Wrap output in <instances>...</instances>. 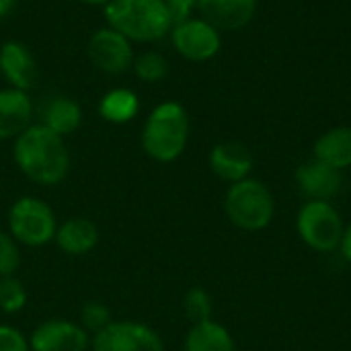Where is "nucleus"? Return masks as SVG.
I'll list each match as a JSON object with an SVG mask.
<instances>
[{
  "label": "nucleus",
  "instance_id": "obj_13",
  "mask_svg": "<svg viewBox=\"0 0 351 351\" xmlns=\"http://www.w3.org/2000/svg\"><path fill=\"white\" fill-rule=\"evenodd\" d=\"M296 183L308 199L329 202L341 191L343 177H341V171L315 158L298 167Z\"/></svg>",
  "mask_w": 351,
  "mask_h": 351
},
{
  "label": "nucleus",
  "instance_id": "obj_15",
  "mask_svg": "<svg viewBox=\"0 0 351 351\" xmlns=\"http://www.w3.org/2000/svg\"><path fill=\"white\" fill-rule=\"evenodd\" d=\"M33 103L25 90L2 88L0 90V140L16 138L31 125Z\"/></svg>",
  "mask_w": 351,
  "mask_h": 351
},
{
  "label": "nucleus",
  "instance_id": "obj_1",
  "mask_svg": "<svg viewBox=\"0 0 351 351\" xmlns=\"http://www.w3.org/2000/svg\"><path fill=\"white\" fill-rule=\"evenodd\" d=\"M14 162L37 185H58L70 171V154L62 136L41 123H31L14 140Z\"/></svg>",
  "mask_w": 351,
  "mask_h": 351
},
{
  "label": "nucleus",
  "instance_id": "obj_18",
  "mask_svg": "<svg viewBox=\"0 0 351 351\" xmlns=\"http://www.w3.org/2000/svg\"><path fill=\"white\" fill-rule=\"evenodd\" d=\"M315 158L341 171L351 167V128H335L315 142Z\"/></svg>",
  "mask_w": 351,
  "mask_h": 351
},
{
  "label": "nucleus",
  "instance_id": "obj_2",
  "mask_svg": "<svg viewBox=\"0 0 351 351\" xmlns=\"http://www.w3.org/2000/svg\"><path fill=\"white\" fill-rule=\"evenodd\" d=\"M107 25L130 41H158L175 21L165 0H111L105 4Z\"/></svg>",
  "mask_w": 351,
  "mask_h": 351
},
{
  "label": "nucleus",
  "instance_id": "obj_12",
  "mask_svg": "<svg viewBox=\"0 0 351 351\" xmlns=\"http://www.w3.org/2000/svg\"><path fill=\"white\" fill-rule=\"evenodd\" d=\"M197 10L218 31H237L251 23L257 0H199Z\"/></svg>",
  "mask_w": 351,
  "mask_h": 351
},
{
  "label": "nucleus",
  "instance_id": "obj_19",
  "mask_svg": "<svg viewBox=\"0 0 351 351\" xmlns=\"http://www.w3.org/2000/svg\"><path fill=\"white\" fill-rule=\"evenodd\" d=\"M185 351H237V346L228 329L210 319L195 323L189 329L185 337Z\"/></svg>",
  "mask_w": 351,
  "mask_h": 351
},
{
  "label": "nucleus",
  "instance_id": "obj_27",
  "mask_svg": "<svg viewBox=\"0 0 351 351\" xmlns=\"http://www.w3.org/2000/svg\"><path fill=\"white\" fill-rule=\"evenodd\" d=\"M171 14H173V21L175 23H181L185 19H189V12L197 6L199 0H165Z\"/></svg>",
  "mask_w": 351,
  "mask_h": 351
},
{
  "label": "nucleus",
  "instance_id": "obj_17",
  "mask_svg": "<svg viewBox=\"0 0 351 351\" xmlns=\"http://www.w3.org/2000/svg\"><path fill=\"white\" fill-rule=\"evenodd\" d=\"M82 123V109L76 101L68 97H53L41 109V125L58 136H68L76 132Z\"/></svg>",
  "mask_w": 351,
  "mask_h": 351
},
{
  "label": "nucleus",
  "instance_id": "obj_26",
  "mask_svg": "<svg viewBox=\"0 0 351 351\" xmlns=\"http://www.w3.org/2000/svg\"><path fill=\"white\" fill-rule=\"evenodd\" d=\"M0 351H31V348L19 329L10 325H0Z\"/></svg>",
  "mask_w": 351,
  "mask_h": 351
},
{
  "label": "nucleus",
  "instance_id": "obj_25",
  "mask_svg": "<svg viewBox=\"0 0 351 351\" xmlns=\"http://www.w3.org/2000/svg\"><path fill=\"white\" fill-rule=\"evenodd\" d=\"M21 263V251H19V243L0 230V278H8L14 276V271L19 269Z\"/></svg>",
  "mask_w": 351,
  "mask_h": 351
},
{
  "label": "nucleus",
  "instance_id": "obj_5",
  "mask_svg": "<svg viewBox=\"0 0 351 351\" xmlns=\"http://www.w3.org/2000/svg\"><path fill=\"white\" fill-rule=\"evenodd\" d=\"M10 237L27 247H43L53 241L58 224L53 210L39 197L25 195L8 210Z\"/></svg>",
  "mask_w": 351,
  "mask_h": 351
},
{
  "label": "nucleus",
  "instance_id": "obj_28",
  "mask_svg": "<svg viewBox=\"0 0 351 351\" xmlns=\"http://www.w3.org/2000/svg\"><path fill=\"white\" fill-rule=\"evenodd\" d=\"M341 253H343V257L348 259L351 263V224L343 230V239H341Z\"/></svg>",
  "mask_w": 351,
  "mask_h": 351
},
{
  "label": "nucleus",
  "instance_id": "obj_20",
  "mask_svg": "<svg viewBox=\"0 0 351 351\" xmlns=\"http://www.w3.org/2000/svg\"><path fill=\"white\" fill-rule=\"evenodd\" d=\"M140 109L138 95L130 88H111L99 103V113L109 123H128Z\"/></svg>",
  "mask_w": 351,
  "mask_h": 351
},
{
  "label": "nucleus",
  "instance_id": "obj_16",
  "mask_svg": "<svg viewBox=\"0 0 351 351\" xmlns=\"http://www.w3.org/2000/svg\"><path fill=\"white\" fill-rule=\"evenodd\" d=\"M53 241L58 247L72 257H80L90 253L99 243V228L88 218H70L62 226H58Z\"/></svg>",
  "mask_w": 351,
  "mask_h": 351
},
{
  "label": "nucleus",
  "instance_id": "obj_7",
  "mask_svg": "<svg viewBox=\"0 0 351 351\" xmlns=\"http://www.w3.org/2000/svg\"><path fill=\"white\" fill-rule=\"evenodd\" d=\"M93 351H165L160 335L148 325L113 321L90 339Z\"/></svg>",
  "mask_w": 351,
  "mask_h": 351
},
{
  "label": "nucleus",
  "instance_id": "obj_3",
  "mask_svg": "<svg viewBox=\"0 0 351 351\" xmlns=\"http://www.w3.org/2000/svg\"><path fill=\"white\" fill-rule=\"evenodd\" d=\"M189 140V115L181 103L167 101L152 109L142 130L144 152L158 162L177 160Z\"/></svg>",
  "mask_w": 351,
  "mask_h": 351
},
{
  "label": "nucleus",
  "instance_id": "obj_30",
  "mask_svg": "<svg viewBox=\"0 0 351 351\" xmlns=\"http://www.w3.org/2000/svg\"><path fill=\"white\" fill-rule=\"evenodd\" d=\"M78 2H82V4H90V6H99V4H109L111 0H78Z\"/></svg>",
  "mask_w": 351,
  "mask_h": 351
},
{
  "label": "nucleus",
  "instance_id": "obj_4",
  "mask_svg": "<svg viewBox=\"0 0 351 351\" xmlns=\"http://www.w3.org/2000/svg\"><path fill=\"white\" fill-rule=\"evenodd\" d=\"M224 210L228 220L243 228V230H263L276 212V204L271 191L257 179H243L232 183L226 199Z\"/></svg>",
  "mask_w": 351,
  "mask_h": 351
},
{
  "label": "nucleus",
  "instance_id": "obj_22",
  "mask_svg": "<svg viewBox=\"0 0 351 351\" xmlns=\"http://www.w3.org/2000/svg\"><path fill=\"white\" fill-rule=\"evenodd\" d=\"M27 304V290L21 280L14 276L0 278V311L6 315H14L23 311Z\"/></svg>",
  "mask_w": 351,
  "mask_h": 351
},
{
  "label": "nucleus",
  "instance_id": "obj_6",
  "mask_svg": "<svg viewBox=\"0 0 351 351\" xmlns=\"http://www.w3.org/2000/svg\"><path fill=\"white\" fill-rule=\"evenodd\" d=\"M296 228L300 239L315 251L331 253L341 245L343 222L339 212L329 202L308 199L296 218Z\"/></svg>",
  "mask_w": 351,
  "mask_h": 351
},
{
  "label": "nucleus",
  "instance_id": "obj_29",
  "mask_svg": "<svg viewBox=\"0 0 351 351\" xmlns=\"http://www.w3.org/2000/svg\"><path fill=\"white\" fill-rule=\"evenodd\" d=\"M14 2H16V0H0V19H2L4 14H8V12L12 10Z\"/></svg>",
  "mask_w": 351,
  "mask_h": 351
},
{
  "label": "nucleus",
  "instance_id": "obj_14",
  "mask_svg": "<svg viewBox=\"0 0 351 351\" xmlns=\"http://www.w3.org/2000/svg\"><path fill=\"white\" fill-rule=\"evenodd\" d=\"M253 165L255 160L251 150L241 142H222L214 146L210 152V169L218 179L228 183H239L243 179H249Z\"/></svg>",
  "mask_w": 351,
  "mask_h": 351
},
{
  "label": "nucleus",
  "instance_id": "obj_11",
  "mask_svg": "<svg viewBox=\"0 0 351 351\" xmlns=\"http://www.w3.org/2000/svg\"><path fill=\"white\" fill-rule=\"evenodd\" d=\"M0 72L10 88L29 90L37 82V62L29 45L23 41H6L0 47Z\"/></svg>",
  "mask_w": 351,
  "mask_h": 351
},
{
  "label": "nucleus",
  "instance_id": "obj_9",
  "mask_svg": "<svg viewBox=\"0 0 351 351\" xmlns=\"http://www.w3.org/2000/svg\"><path fill=\"white\" fill-rule=\"evenodd\" d=\"M88 56L93 64L107 74H121L134 64L132 41L111 27L93 33L88 41Z\"/></svg>",
  "mask_w": 351,
  "mask_h": 351
},
{
  "label": "nucleus",
  "instance_id": "obj_10",
  "mask_svg": "<svg viewBox=\"0 0 351 351\" xmlns=\"http://www.w3.org/2000/svg\"><path fill=\"white\" fill-rule=\"evenodd\" d=\"M88 346L90 339L82 325L64 319H49L37 325L29 339L31 351H86Z\"/></svg>",
  "mask_w": 351,
  "mask_h": 351
},
{
  "label": "nucleus",
  "instance_id": "obj_21",
  "mask_svg": "<svg viewBox=\"0 0 351 351\" xmlns=\"http://www.w3.org/2000/svg\"><path fill=\"white\" fill-rule=\"evenodd\" d=\"M134 72L144 82H158L169 74V62L158 51H144L134 60Z\"/></svg>",
  "mask_w": 351,
  "mask_h": 351
},
{
  "label": "nucleus",
  "instance_id": "obj_24",
  "mask_svg": "<svg viewBox=\"0 0 351 351\" xmlns=\"http://www.w3.org/2000/svg\"><path fill=\"white\" fill-rule=\"evenodd\" d=\"M183 308H185V315L195 323H204V321H210L212 317V298L206 290L202 288H193L185 294V300H183Z\"/></svg>",
  "mask_w": 351,
  "mask_h": 351
},
{
  "label": "nucleus",
  "instance_id": "obj_23",
  "mask_svg": "<svg viewBox=\"0 0 351 351\" xmlns=\"http://www.w3.org/2000/svg\"><path fill=\"white\" fill-rule=\"evenodd\" d=\"M80 323H82V329H84L86 333H93V335H95V333L103 331L107 325L113 323L111 311H109L103 302L90 300V302H86V304L82 306V311H80Z\"/></svg>",
  "mask_w": 351,
  "mask_h": 351
},
{
  "label": "nucleus",
  "instance_id": "obj_8",
  "mask_svg": "<svg viewBox=\"0 0 351 351\" xmlns=\"http://www.w3.org/2000/svg\"><path fill=\"white\" fill-rule=\"evenodd\" d=\"M175 49L191 62H206L220 51L222 39L220 31L214 29L208 21L199 19H185L175 23L171 29Z\"/></svg>",
  "mask_w": 351,
  "mask_h": 351
}]
</instances>
